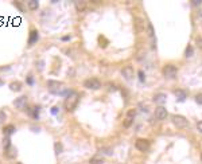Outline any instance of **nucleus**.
I'll return each instance as SVG.
<instances>
[{
	"label": "nucleus",
	"instance_id": "29",
	"mask_svg": "<svg viewBox=\"0 0 202 164\" xmlns=\"http://www.w3.org/2000/svg\"><path fill=\"white\" fill-rule=\"evenodd\" d=\"M191 4H193L194 7H199L201 4H202V2H201V0H194V2H191Z\"/></svg>",
	"mask_w": 202,
	"mask_h": 164
},
{
	"label": "nucleus",
	"instance_id": "11",
	"mask_svg": "<svg viewBox=\"0 0 202 164\" xmlns=\"http://www.w3.org/2000/svg\"><path fill=\"white\" fill-rule=\"evenodd\" d=\"M4 155H6V157H8V159H15L16 155H18V151H16L15 147H12L11 145V147L4 149Z\"/></svg>",
	"mask_w": 202,
	"mask_h": 164
},
{
	"label": "nucleus",
	"instance_id": "14",
	"mask_svg": "<svg viewBox=\"0 0 202 164\" xmlns=\"http://www.w3.org/2000/svg\"><path fill=\"white\" fill-rule=\"evenodd\" d=\"M22 88H23V85H22V82H19V81H13L10 84V89L12 92H20Z\"/></svg>",
	"mask_w": 202,
	"mask_h": 164
},
{
	"label": "nucleus",
	"instance_id": "3",
	"mask_svg": "<svg viewBox=\"0 0 202 164\" xmlns=\"http://www.w3.org/2000/svg\"><path fill=\"white\" fill-rule=\"evenodd\" d=\"M173 124L177 126L178 129H186L189 126V121L181 115H174L173 116Z\"/></svg>",
	"mask_w": 202,
	"mask_h": 164
},
{
	"label": "nucleus",
	"instance_id": "10",
	"mask_svg": "<svg viewBox=\"0 0 202 164\" xmlns=\"http://www.w3.org/2000/svg\"><path fill=\"white\" fill-rule=\"evenodd\" d=\"M38 39H39V33L37 30H31L30 31V36H28V44L30 46H33V44H35L38 42Z\"/></svg>",
	"mask_w": 202,
	"mask_h": 164
},
{
	"label": "nucleus",
	"instance_id": "16",
	"mask_svg": "<svg viewBox=\"0 0 202 164\" xmlns=\"http://www.w3.org/2000/svg\"><path fill=\"white\" fill-rule=\"evenodd\" d=\"M13 132H15V126L11 125V124L10 125H6L3 128V135H6V136H11Z\"/></svg>",
	"mask_w": 202,
	"mask_h": 164
},
{
	"label": "nucleus",
	"instance_id": "19",
	"mask_svg": "<svg viewBox=\"0 0 202 164\" xmlns=\"http://www.w3.org/2000/svg\"><path fill=\"white\" fill-rule=\"evenodd\" d=\"M132 122H133V118L132 117H128L127 116V118L124 120V122H123V125L125 126V128H129V126L132 125Z\"/></svg>",
	"mask_w": 202,
	"mask_h": 164
},
{
	"label": "nucleus",
	"instance_id": "8",
	"mask_svg": "<svg viewBox=\"0 0 202 164\" xmlns=\"http://www.w3.org/2000/svg\"><path fill=\"white\" fill-rule=\"evenodd\" d=\"M121 74H123V77L127 81H131V79H133V67L132 66H125L123 70H121Z\"/></svg>",
	"mask_w": 202,
	"mask_h": 164
},
{
	"label": "nucleus",
	"instance_id": "32",
	"mask_svg": "<svg viewBox=\"0 0 202 164\" xmlns=\"http://www.w3.org/2000/svg\"><path fill=\"white\" fill-rule=\"evenodd\" d=\"M27 84H28V85H33L34 84V79H33V77H31V75L27 77Z\"/></svg>",
	"mask_w": 202,
	"mask_h": 164
},
{
	"label": "nucleus",
	"instance_id": "23",
	"mask_svg": "<svg viewBox=\"0 0 202 164\" xmlns=\"http://www.w3.org/2000/svg\"><path fill=\"white\" fill-rule=\"evenodd\" d=\"M147 27H148V35H150L151 38H154V28H152V24L148 23Z\"/></svg>",
	"mask_w": 202,
	"mask_h": 164
},
{
	"label": "nucleus",
	"instance_id": "34",
	"mask_svg": "<svg viewBox=\"0 0 202 164\" xmlns=\"http://www.w3.org/2000/svg\"><path fill=\"white\" fill-rule=\"evenodd\" d=\"M51 113H53V115H57V113H58V109H57V108H53V109H51Z\"/></svg>",
	"mask_w": 202,
	"mask_h": 164
},
{
	"label": "nucleus",
	"instance_id": "4",
	"mask_svg": "<svg viewBox=\"0 0 202 164\" xmlns=\"http://www.w3.org/2000/svg\"><path fill=\"white\" fill-rule=\"evenodd\" d=\"M162 71H163V75L166 77V78H170V79L177 78V74H178L177 66H174V65H166Z\"/></svg>",
	"mask_w": 202,
	"mask_h": 164
},
{
	"label": "nucleus",
	"instance_id": "30",
	"mask_svg": "<svg viewBox=\"0 0 202 164\" xmlns=\"http://www.w3.org/2000/svg\"><path fill=\"white\" fill-rule=\"evenodd\" d=\"M6 120V113H4L3 110H0V122Z\"/></svg>",
	"mask_w": 202,
	"mask_h": 164
},
{
	"label": "nucleus",
	"instance_id": "2",
	"mask_svg": "<svg viewBox=\"0 0 202 164\" xmlns=\"http://www.w3.org/2000/svg\"><path fill=\"white\" fill-rule=\"evenodd\" d=\"M47 88L50 90V93H53V94H61V93L69 94L70 93V92H64V84H62V82H58V81H49Z\"/></svg>",
	"mask_w": 202,
	"mask_h": 164
},
{
	"label": "nucleus",
	"instance_id": "24",
	"mask_svg": "<svg viewBox=\"0 0 202 164\" xmlns=\"http://www.w3.org/2000/svg\"><path fill=\"white\" fill-rule=\"evenodd\" d=\"M137 75H139V79H140V82H144L146 81V75H144V73H143L142 70L137 73Z\"/></svg>",
	"mask_w": 202,
	"mask_h": 164
},
{
	"label": "nucleus",
	"instance_id": "28",
	"mask_svg": "<svg viewBox=\"0 0 202 164\" xmlns=\"http://www.w3.org/2000/svg\"><path fill=\"white\" fill-rule=\"evenodd\" d=\"M13 6H16V7H19V10H20V11H26V10H24V7H23V6H22V3H19V2H16V3H13Z\"/></svg>",
	"mask_w": 202,
	"mask_h": 164
},
{
	"label": "nucleus",
	"instance_id": "20",
	"mask_svg": "<svg viewBox=\"0 0 202 164\" xmlns=\"http://www.w3.org/2000/svg\"><path fill=\"white\" fill-rule=\"evenodd\" d=\"M193 51H194V50H193L191 44H189V46L186 47V50H185V57H186V58H190V57L193 55Z\"/></svg>",
	"mask_w": 202,
	"mask_h": 164
},
{
	"label": "nucleus",
	"instance_id": "18",
	"mask_svg": "<svg viewBox=\"0 0 202 164\" xmlns=\"http://www.w3.org/2000/svg\"><path fill=\"white\" fill-rule=\"evenodd\" d=\"M27 6H28L31 11H35V10H38V7H39V2H37V0H28V2H27Z\"/></svg>",
	"mask_w": 202,
	"mask_h": 164
},
{
	"label": "nucleus",
	"instance_id": "6",
	"mask_svg": "<svg viewBox=\"0 0 202 164\" xmlns=\"http://www.w3.org/2000/svg\"><path fill=\"white\" fill-rule=\"evenodd\" d=\"M135 147H136V149H139L140 152H146L150 149V141L146 140V139H137L136 143H135Z\"/></svg>",
	"mask_w": 202,
	"mask_h": 164
},
{
	"label": "nucleus",
	"instance_id": "15",
	"mask_svg": "<svg viewBox=\"0 0 202 164\" xmlns=\"http://www.w3.org/2000/svg\"><path fill=\"white\" fill-rule=\"evenodd\" d=\"M74 6H75V10H77L78 12H84L85 10H86V2H75L74 3Z\"/></svg>",
	"mask_w": 202,
	"mask_h": 164
},
{
	"label": "nucleus",
	"instance_id": "7",
	"mask_svg": "<svg viewBox=\"0 0 202 164\" xmlns=\"http://www.w3.org/2000/svg\"><path fill=\"white\" fill-rule=\"evenodd\" d=\"M167 116H168V112H167V109H166L164 106L159 105L158 108L155 109V117L158 118V120H164Z\"/></svg>",
	"mask_w": 202,
	"mask_h": 164
},
{
	"label": "nucleus",
	"instance_id": "9",
	"mask_svg": "<svg viewBox=\"0 0 202 164\" xmlns=\"http://www.w3.org/2000/svg\"><path fill=\"white\" fill-rule=\"evenodd\" d=\"M27 104V95H20V97L15 98V101H13V105H15L16 109H23Z\"/></svg>",
	"mask_w": 202,
	"mask_h": 164
},
{
	"label": "nucleus",
	"instance_id": "17",
	"mask_svg": "<svg viewBox=\"0 0 202 164\" xmlns=\"http://www.w3.org/2000/svg\"><path fill=\"white\" fill-rule=\"evenodd\" d=\"M38 110H39V106H34L33 109H28V115L31 116V118H34V120H38L39 118V115H38Z\"/></svg>",
	"mask_w": 202,
	"mask_h": 164
},
{
	"label": "nucleus",
	"instance_id": "26",
	"mask_svg": "<svg viewBox=\"0 0 202 164\" xmlns=\"http://www.w3.org/2000/svg\"><path fill=\"white\" fill-rule=\"evenodd\" d=\"M135 115H136V112H135L133 109H131V110H128V113H127V116H128V117H132V118H135Z\"/></svg>",
	"mask_w": 202,
	"mask_h": 164
},
{
	"label": "nucleus",
	"instance_id": "37",
	"mask_svg": "<svg viewBox=\"0 0 202 164\" xmlns=\"http://www.w3.org/2000/svg\"><path fill=\"white\" fill-rule=\"evenodd\" d=\"M201 160H202V153H201Z\"/></svg>",
	"mask_w": 202,
	"mask_h": 164
},
{
	"label": "nucleus",
	"instance_id": "31",
	"mask_svg": "<svg viewBox=\"0 0 202 164\" xmlns=\"http://www.w3.org/2000/svg\"><path fill=\"white\" fill-rule=\"evenodd\" d=\"M197 129H198V132H201V133H202V121L197 122Z\"/></svg>",
	"mask_w": 202,
	"mask_h": 164
},
{
	"label": "nucleus",
	"instance_id": "35",
	"mask_svg": "<svg viewBox=\"0 0 202 164\" xmlns=\"http://www.w3.org/2000/svg\"><path fill=\"white\" fill-rule=\"evenodd\" d=\"M2 85H4V82H3V79H2V78H0V86H2Z\"/></svg>",
	"mask_w": 202,
	"mask_h": 164
},
{
	"label": "nucleus",
	"instance_id": "25",
	"mask_svg": "<svg viewBox=\"0 0 202 164\" xmlns=\"http://www.w3.org/2000/svg\"><path fill=\"white\" fill-rule=\"evenodd\" d=\"M195 102L199 104V105H202V93H199V94L195 95Z\"/></svg>",
	"mask_w": 202,
	"mask_h": 164
},
{
	"label": "nucleus",
	"instance_id": "22",
	"mask_svg": "<svg viewBox=\"0 0 202 164\" xmlns=\"http://www.w3.org/2000/svg\"><path fill=\"white\" fill-rule=\"evenodd\" d=\"M54 149H55L57 155H60L62 152V144L61 143H55V144H54Z\"/></svg>",
	"mask_w": 202,
	"mask_h": 164
},
{
	"label": "nucleus",
	"instance_id": "21",
	"mask_svg": "<svg viewBox=\"0 0 202 164\" xmlns=\"http://www.w3.org/2000/svg\"><path fill=\"white\" fill-rule=\"evenodd\" d=\"M89 164H104V160L101 157H93L89 160Z\"/></svg>",
	"mask_w": 202,
	"mask_h": 164
},
{
	"label": "nucleus",
	"instance_id": "27",
	"mask_svg": "<svg viewBox=\"0 0 202 164\" xmlns=\"http://www.w3.org/2000/svg\"><path fill=\"white\" fill-rule=\"evenodd\" d=\"M195 43H197V46H198V49H202V38H197Z\"/></svg>",
	"mask_w": 202,
	"mask_h": 164
},
{
	"label": "nucleus",
	"instance_id": "13",
	"mask_svg": "<svg viewBox=\"0 0 202 164\" xmlns=\"http://www.w3.org/2000/svg\"><path fill=\"white\" fill-rule=\"evenodd\" d=\"M152 100H154V102L159 104V105H163V104L166 102V100H167V97H166V94H163V93H158V94L154 95Z\"/></svg>",
	"mask_w": 202,
	"mask_h": 164
},
{
	"label": "nucleus",
	"instance_id": "12",
	"mask_svg": "<svg viewBox=\"0 0 202 164\" xmlns=\"http://www.w3.org/2000/svg\"><path fill=\"white\" fill-rule=\"evenodd\" d=\"M174 94H175V97H177V101L178 102H183L187 98L186 92H185V90H182V89H177L174 92Z\"/></svg>",
	"mask_w": 202,
	"mask_h": 164
},
{
	"label": "nucleus",
	"instance_id": "33",
	"mask_svg": "<svg viewBox=\"0 0 202 164\" xmlns=\"http://www.w3.org/2000/svg\"><path fill=\"white\" fill-rule=\"evenodd\" d=\"M62 42H66V40H70V35H66V36H62Z\"/></svg>",
	"mask_w": 202,
	"mask_h": 164
},
{
	"label": "nucleus",
	"instance_id": "5",
	"mask_svg": "<svg viewBox=\"0 0 202 164\" xmlns=\"http://www.w3.org/2000/svg\"><path fill=\"white\" fill-rule=\"evenodd\" d=\"M84 88L89 90H97L101 88V82L97 78H88L84 81Z\"/></svg>",
	"mask_w": 202,
	"mask_h": 164
},
{
	"label": "nucleus",
	"instance_id": "1",
	"mask_svg": "<svg viewBox=\"0 0 202 164\" xmlns=\"http://www.w3.org/2000/svg\"><path fill=\"white\" fill-rule=\"evenodd\" d=\"M78 102H80V94L75 92H70L66 95V98L64 101V106L67 112H73L78 106Z\"/></svg>",
	"mask_w": 202,
	"mask_h": 164
},
{
	"label": "nucleus",
	"instance_id": "36",
	"mask_svg": "<svg viewBox=\"0 0 202 164\" xmlns=\"http://www.w3.org/2000/svg\"><path fill=\"white\" fill-rule=\"evenodd\" d=\"M16 164H23V163H20V161H18V163H16Z\"/></svg>",
	"mask_w": 202,
	"mask_h": 164
}]
</instances>
